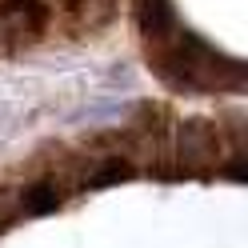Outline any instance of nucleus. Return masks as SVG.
I'll return each instance as SVG.
<instances>
[{
  "mask_svg": "<svg viewBox=\"0 0 248 248\" xmlns=\"http://www.w3.org/2000/svg\"><path fill=\"white\" fill-rule=\"evenodd\" d=\"M112 8H116V0H60L64 20H72L76 28H100V24H108Z\"/></svg>",
  "mask_w": 248,
  "mask_h": 248,
  "instance_id": "nucleus-3",
  "label": "nucleus"
},
{
  "mask_svg": "<svg viewBox=\"0 0 248 248\" xmlns=\"http://www.w3.org/2000/svg\"><path fill=\"white\" fill-rule=\"evenodd\" d=\"M52 24V8L44 0H0V32L8 52L36 44Z\"/></svg>",
  "mask_w": 248,
  "mask_h": 248,
  "instance_id": "nucleus-2",
  "label": "nucleus"
},
{
  "mask_svg": "<svg viewBox=\"0 0 248 248\" xmlns=\"http://www.w3.org/2000/svg\"><path fill=\"white\" fill-rule=\"evenodd\" d=\"M168 156L180 172H212L220 164V132L208 120H184L168 140Z\"/></svg>",
  "mask_w": 248,
  "mask_h": 248,
  "instance_id": "nucleus-1",
  "label": "nucleus"
},
{
  "mask_svg": "<svg viewBox=\"0 0 248 248\" xmlns=\"http://www.w3.org/2000/svg\"><path fill=\"white\" fill-rule=\"evenodd\" d=\"M24 216V192L20 184H0V232Z\"/></svg>",
  "mask_w": 248,
  "mask_h": 248,
  "instance_id": "nucleus-4",
  "label": "nucleus"
},
{
  "mask_svg": "<svg viewBox=\"0 0 248 248\" xmlns=\"http://www.w3.org/2000/svg\"><path fill=\"white\" fill-rule=\"evenodd\" d=\"M8 52V44H4V32H0V56H4Z\"/></svg>",
  "mask_w": 248,
  "mask_h": 248,
  "instance_id": "nucleus-5",
  "label": "nucleus"
}]
</instances>
